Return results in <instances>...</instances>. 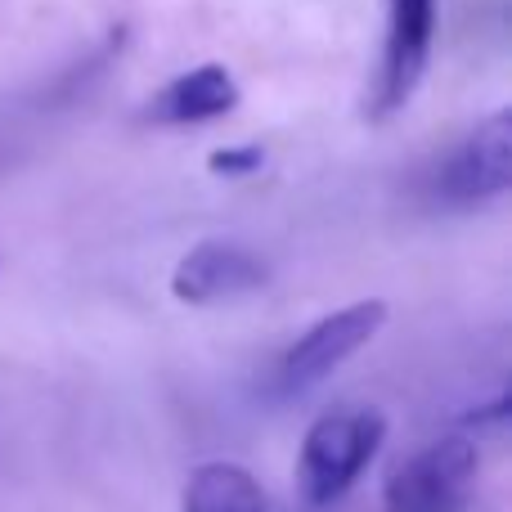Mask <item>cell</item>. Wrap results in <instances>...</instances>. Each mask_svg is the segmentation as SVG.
Returning <instances> with one entry per match:
<instances>
[{
  "label": "cell",
  "instance_id": "6da1fadb",
  "mask_svg": "<svg viewBox=\"0 0 512 512\" xmlns=\"http://www.w3.org/2000/svg\"><path fill=\"white\" fill-rule=\"evenodd\" d=\"M387 441V418L378 409H328L306 427L297 454V495L301 504L324 508L342 499L364 477Z\"/></svg>",
  "mask_w": 512,
  "mask_h": 512
},
{
  "label": "cell",
  "instance_id": "7a4b0ae2",
  "mask_svg": "<svg viewBox=\"0 0 512 512\" xmlns=\"http://www.w3.org/2000/svg\"><path fill=\"white\" fill-rule=\"evenodd\" d=\"M512 189V113L495 108L486 122H477L436 167L423 176V194L436 207L468 212L504 198Z\"/></svg>",
  "mask_w": 512,
  "mask_h": 512
},
{
  "label": "cell",
  "instance_id": "3957f363",
  "mask_svg": "<svg viewBox=\"0 0 512 512\" xmlns=\"http://www.w3.org/2000/svg\"><path fill=\"white\" fill-rule=\"evenodd\" d=\"M481 454L468 436H441L409 454L382 486L387 512H468Z\"/></svg>",
  "mask_w": 512,
  "mask_h": 512
},
{
  "label": "cell",
  "instance_id": "277c9868",
  "mask_svg": "<svg viewBox=\"0 0 512 512\" xmlns=\"http://www.w3.org/2000/svg\"><path fill=\"white\" fill-rule=\"evenodd\" d=\"M391 310L382 297H364V301H351V306L333 310V315L315 319L297 342L283 351L279 360V387L283 391H310L328 378L333 369H342L355 351L373 342V337L387 328Z\"/></svg>",
  "mask_w": 512,
  "mask_h": 512
},
{
  "label": "cell",
  "instance_id": "5b68a950",
  "mask_svg": "<svg viewBox=\"0 0 512 512\" xmlns=\"http://www.w3.org/2000/svg\"><path fill=\"white\" fill-rule=\"evenodd\" d=\"M436 45V0H387V36H382L373 117H391L423 86Z\"/></svg>",
  "mask_w": 512,
  "mask_h": 512
},
{
  "label": "cell",
  "instance_id": "8992f818",
  "mask_svg": "<svg viewBox=\"0 0 512 512\" xmlns=\"http://www.w3.org/2000/svg\"><path fill=\"white\" fill-rule=\"evenodd\" d=\"M270 283V265L243 243L207 239L189 248L171 270V297L185 306H221V301L252 297Z\"/></svg>",
  "mask_w": 512,
  "mask_h": 512
},
{
  "label": "cell",
  "instance_id": "52a82bcc",
  "mask_svg": "<svg viewBox=\"0 0 512 512\" xmlns=\"http://www.w3.org/2000/svg\"><path fill=\"white\" fill-rule=\"evenodd\" d=\"M243 90L225 63H198V68L171 77L158 95L144 104L140 122L149 126H207L239 108Z\"/></svg>",
  "mask_w": 512,
  "mask_h": 512
},
{
  "label": "cell",
  "instance_id": "ba28073f",
  "mask_svg": "<svg viewBox=\"0 0 512 512\" xmlns=\"http://www.w3.org/2000/svg\"><path fill=\"white\" fill-rule=\"evenodd\" d=\"M180 512H265V490L243 463L207 459L189 472Z\"/></svg>",
  "mask_w": 512,
  "mask_h": 512
},
{
  "label": "cell",
  "instance_id": "9c48e42d",
  "mask_svg": "<svg viewBox=\"0 0 512 512\" xmlns=\"http://www.w3.org/2000/svg\"><path fill=\"white\" fill-rule=\"evenodd\" d=\"M265 162L261 144H243V149H216L212 158H207V167H212V176H225V180H243V176H256Z\"/></svg>",
  "mask_w": 512,
  "mask_h": 512
}]
</instances>
